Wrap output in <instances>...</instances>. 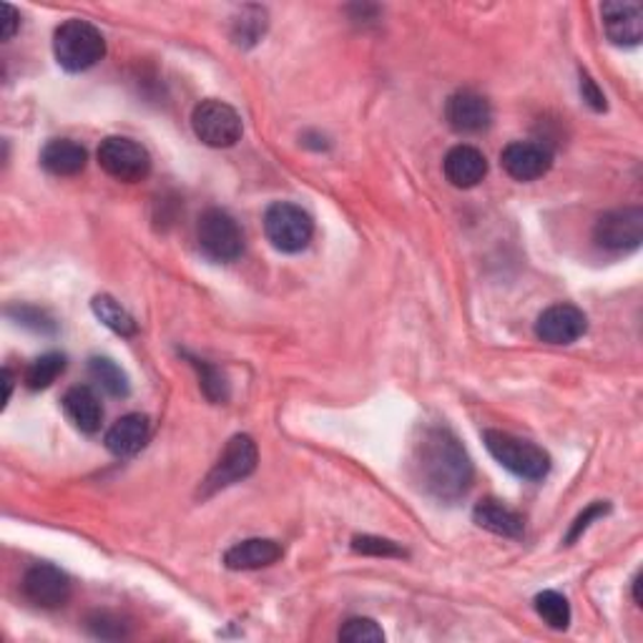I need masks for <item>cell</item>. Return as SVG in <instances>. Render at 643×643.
I'll return each instance as SVG.
<instances>
[{
	"mask_svg": "<svg viewBox=\"0 0 643 643\" xmlns=\"http://www.w3.org/2000/svg\"><path fill=\"white\" fill-rule=\"evenodd\" d=\"M410 475L425 496L455 503L473 486V461L445 425H425L410 450Z\"/></svg>",
	"mask_w": 643,
	"mask_h": 643,
	"instance_id": "1",
	"label": "cell"
},
{
	"mask_svg": "<svg viewBox=\"0 0 643 643\" xmlns=\"http://www.w3.org/2000/svg\"><path fill=\"white\" fill-rule=\"evenodd\" d=\"M53 56L69 73H83L106 56V40L94 23L71 19L53 33Z\"/></svg>",
	"mask_w": 643,
	"mask_h": 643,
	"instance_id": "2",
	"label": "cell"
},
{
	"mask_svg": "<svg viewBox=\"0 0 643 643\" xmlns=\"http://www.w3.org/2000/svg\"><path fill=\"white\" fill-rule=\"evenodd\" d=\"M483 442H486L488 453L517 478L536 483L550 473V455L536 442L521 440L503 430H486Z\"/></svg>",
	"mask_w": 643,
	"mask_h": 643,
	"instance_id": "3",
	"label": "cell"
},
{
	"mask_svg": "<svg viewBox=\"0 0 643 643\" xmlns=\"http://www.w3.org/2000/svg\"><path fill=\"white\" fill-rule=\"evenodd\" d=\"M257 463H259L257 442L249 436H234L227 445H224L222 455L216 457L214 467L202 480L199 496L212 498L219 490L237 486V483L249 478V475L257 471Z\"/></svg>",
	"mask_w": 643,
	"mask_h": 643,
	"instance_id": "4",
	"label": "cell"
},
{
	"mask_svg": "<svg viewBox=\"0 0 643 643\" xmlns=\"http://www.w3.org/2000/svg\"><path fill=\"white\" fill-rule=\"evenodd\" d=\"M197 241L212 262H237L245 252V234L237 219L224 209H206L197 222Z\"/></svg>",
	"mask_w": 643,
	"mask_h": 643,
	"instance_id": "5",
	"label": "cell"
},
{
	"mask_svg": "<svg viewBox=\"0 0 643 643\" xmlns=\"http://www.w3.org/2000/svg\"><path fill=\"white\" fill-rule=\"evenodd\" d=\"M264 234L274 249L284 254H297L312 241L314 222L302 206L277 202L264 212Z\"/></svg>",
	"mask_w": 643,
	"mask_h": 643,
	"instance_id": "6",
	"label": "cell"
},
{
	"mask_svg": "<svg viewBox=\"0 0 643 643\" xmlns=\"http://www.w3.org/2000/svg\"><path fill=\"white\" fill-rule=\"evenodd\" d=\"M191 129H194L197 139L202 144L212 148H229L237 144L245 133V123L234 106L219 98H206V102L197 104L194 114H191Z\"/></svg>",
	"mask_w": 643,
	"mask_h": 643,
	"instance_id": "7",
	"label": "cell"
},
{
	"mask_svg": "<svg viewBox=\"0 0 643 643\" xmlns=\"http://www.w3.org/2000/svg\"><path fill=\"white\" fill-rule=\"evenodd\" d=\"M98 166L116 181L136 183L152 171V156L133 139L108 136L98 146Z\"/></svg>",
	"mask_w": 643,
	"mask_h": 643,
	"instance_id": "8",
	"label": "cell"
},
{
	"mask_svg": "<svg viewBox=\"0 0 643 643\" xmlns=\"http://www.w3.org/2000/svg\"><path fill=\"white\" fill-rule=\"evenodd\" d=\"M593 239L606 252H633L643 241V209L623 206L606 212L593 227Z\"/></svg>",
	"mask_w": 643,
	"mask_h": 643,
	"instance_id": "9",
	"label": "cell"
},
{
	"mask_svg": "<svg viewBox=\"0 0 643 643\" xmlns=\"http://www.w3.org/2000/svg\"><path fill=\"white\" fill-rule=\"evenodd\" d=\"M21 588L23 596H26L33 606L46 608V611H53V608L69 604L73 591L69 575L51 563L31 565L26 575H23Z\"/></svg>",
	"mask_w": 643,
	"mask_h": 643,
	"instance_id": "10",
	"label": "cell"
},
{
	"mask_svg": "<svg viewBox=\"0 0 643 643\" xmlns=\"http://www.w3.org/2000/svg\"><path fill=\"white\" fill-rule=\"evenodd\" d=\"M500 164L515 181H536L553 166V152L538 141H513L500 154Z\"/></svg>",
	"mask_w": 643,
	"mask_h": 643,
	"instance_id": "11",
	"label": "cell"
},
{
	"mask_svg": "<svg viewBox=\"0 0 643 643\" xmlns=\"http://www.w3.org/2000/svg\"><path fill=\"white\" fill-rule=\"evenodd\" d=\"M588 332V317L575 305H553L538 317L536 337L548 345H573Z\"/></svg>",
	"mask_w": 643,
	"mask_h": 643,
	"instance_id": "12",
	"label": "cell"
},
{
	"mask_svg": "<svg viewBox=\"0 0 643 643\" xmlns=\"http://www.w3.org/2000/svg\"><path fill=\"white\" fill-rule=\"evenodd\" d=\"M445 119L457 133H480L492 123V106L475 91H457L448 98Z\"/></svg>",
	"mask_w": 643,
	"mask_h": 643,
	"instance_id": "13",
	"label": "cell"
},
{
	"mask_svg": "<svg viewBox=\"0 0 643 643\" xmlns=\"http://www.w3.org/2000/svg\"><path fill=\"white\" fill-rule=\"evenodd\" d=\"M600 15H604V28L606 36L614 46L633 48L641 44L643 38V8L633 0H614V3L600 5Z\"/></svg>",
	"mask_w": 643,
	"mask_h": 643,
	"instance_id": "14",
	"label": "cell"
},
{
	"mask_svg": "<svg viewBox=\"0 0 643 643\" xmlns=\"http://www.w3.org/2000/svg\"><path fill=\"white\" fill-rule=\"evenodd\" d=\"M442 171H445V179L457 189H473L486 179L488 174V158L480 148L461 144L450 148L445 162H442Z\"/></svg>",
	"mask_w": 643,
	"mask_h": 643,
	"instance_id": "15",
	"label": "cell"
},
{
	"mask_svg": "<svg viewBox=\"0 0 643 643\" xmlns=\"http://www.w3.org/2000/svg\"><path fill=\"white\" fill-rule=\"evenodd\" d=\"M284 556V550L277 540L270 538H249L231 546L224 553V565L229 571H259V568L274 565Z\"/></svg>",
	"mask_w": 643,
	"mask_h": 643,
	"instance_id": "16",
	"label": "cell"
},
{
	"mask_svg": "<svg viewBox=\"0 0 643 643\" xmlns=\"http://www.w3.org/2000/svg\"><path fill=\"white\" fill-rule=\"evenodd\" d=\"M63 413L73 422V428L86 432V436H94V432L102 430L104 422V407L102 400L91 388L79 385L71 388L63 395Z\"/></svg>",
	"mask_w": 643,
	"mask_h": 643,
	"instance_id": "17",
	"label": "cell"
},
{
	"mask_svg": "<svg viewBox=\"0 0 643 643\" xmlns=\"http://www.w3.org/2000/svg\"><path fill=\"white\" fill-rule=\"evenodd\" d=\"M148 432H152L148 417L131 413V415H123L121 420L114 422V428L106 432L104 442H106L108 453H114L116 457H131L146 445Z\"/></svg>",
	"mask_w": 643,
	"mask_h": 643,
	"instance_id": "18",
	"label": "cell"
},
{
	"mask_svg": "<svg viewBox=\"0 0 643 643\" xmlns=\"http://www.w3.org/2000/svg\"><path fill=\"white\" fill-rule=\"evenodd\" d=\"M88 154L86 148L71 139H53L48 141L40 152V166L53 177H76L86 169Z\"/></svg>",
	"mask_w": 643,
	"mask_h": 643,
	"instance_id": "19",
	"label": "cell"
},
{
	"mask_svg": "<svg viewBox=\"0 0 643 643\" xmlns=\"http://www.w3.org/2000/svg\"><path fill=\"white\" fill-rule=\"evenodd\" d=\"M473 521L480 525V528H486L490 533H496V536H503V538H523L525 533V525H523V517L517 515L511 508L498 503V500H480L478 505H475L473 511Z\"/></svg>",
	"mask_w": 643,
	"mask_h": 643,
	"instance_id": "20",
	"label": "cell"
},
{
	"mask_svg": "<svg viewBox=\"0 0 643 643\" xmlns=\"http://www.w3.org/2000/svg\"><path fill=\"white\" fill-rule=\"evenodd\" d=\"M266 26H270V15L259 5H245L234 15L231 21V40L239 48H252L264 38Z\"/></svg>",
	"mask_w": 643,
	"mask_h": 643,
	"instance_id": "21",
	"label": "cell"
},
{
	"mask_svg": "<svg viewBox=\"0 0 643 643\" xmlns=\"http://www.w3.org/2000/svg\"><path fill=\"white\" fill-rule=\"evenodd\" d=\"M88 372H91V380H94L102 390H106L111 397L129 395L131 385H129L127 372H123L114 360H108V357H91Z\"/></svg>",
	"mask_w": 643,
	"mask_h": 643,
	"instance_id": "22",
	"label": "cell"
},
{
	"mask_svg": "<svg viewBox=\"0 0 643 643\" xmlns=\"http://www.w3.org/2000/svg\"><path fill=\"white\" fill-rule=\"evenodd\" d=\"M91 309H94V314L98 317V320H102L108 330L116 332V335L133 337L139 332L136 322H133V317L119 302H116L114 297H108V295L94 297Z\"/></svg>",
	"mask_w": 643,
	"mask_h": 643,
	"instance_id": "23",
	"label": "cell"
},
{
	"mask_svg": "<svg viewBox=\"0 0 643 643\" xmlns=\"http://www.w3.org/2000/svg\"><path fill=\"white\" fill-rule=\"evenodd\" d=\"M66 370V355L48 353L33 360L26 370V385L28 390H46L58 380V374Z\"/></svg>",
	"mask_w": 643,
	"mask_h": 643,
	"instance_id": "24",
	"label": "cell"
},
{
	"mask_svg": "<svg viewBox=\"0 0 643 643\" xmlns=\"http://www.w3.org/2000/svg\"><path fill=\"white\" fill-rule=\"evenodd\" d=\"M536 611L550 629L565 631L571 623V606L558 591H543L536 596Z\"/></svg>",
	"mask_w": 643,
	"mask_h": 643,
	"instance_id": "25",
	"label": "cell"
},
{
	"mask_svg": "<svg viewBox=\"0 0 643 643\" xmlns=\"http://www.w3.org/2000/svg\"><path fill=\"white\" fill-rule=\"evenodd\" d=\"M189 362L197 367L199 372V385H202V392L206 400H212L214 405H222L229 400V382L224 374L216 370L214 365H209L204 360H197V357H189Z\"/></svg>",
	"mask_w": 643,
	"mask_h": 643,
	"instance_id": "26",
	"label": "cell"
},
{
	"mask_svg": "<svg viewBox=\"0 0 643 643\" xmlns=\"http://www.w3.org/2000/svg\"><path fill=\"white\" fill-rule=\"evenodd\" d=\"M5 314L11 317L15 324H21V328H26L31 332H38V335H53L56 332L53 317L33 305H11L5 309Z\"/></svg>",
	"mask_w": 643,
	"mask_h": 643,
	"instance_id": "27",
	"label": "cell"
},
{
	"mask_svg": "<svg viewBox=\"0 0 643 643\" xmlns=\"http://www.w3.org/2000/svg\"><path fill=\"white\" fill-rule=\"evenodd\" d=\"M340 641H347V643H382L385 641V633L378 623L372 621V618H349L345 621V626L340 629Z\"/></svg>",
	"mask_w": 643,
	"mask_h": 643,
	"instance_id": "28",
	"label": "cell"
},
{
	"mask_svg": "<svg viewBox=\"0 0 643 643\" xmlns=\"http://www.w3.org/2000/svg\"><path fill=\"white\" fill-rule=\"evenodd\" d=\"M353 550L355 553L374 556V558H405V550L400 548L395 540L378 538V536H355Z\"/></svg>",
	"mask_w": 643,
	"mask_h": 643,
	"instance_id": "29",
	"label": "cell"
},
{
	"mask_svg": "<svg viewBox=\"0 0 643 643\" xmlns=\"http://www.w3.org/2000/svg\"><path fill=\"white\" fill-rule=\"evenodd\" d=\"M88 629L96 639H123L127 636V623L119 616L108 611H96L88 616Z\"/></svg>",
	"mask_w": 643,
	"mask_h": 643,
	"instance_id": "30",
	"label": "cell"
},
{
	"mask_svg": "<svg viewBox=\"0 0 643 643\" xmlns=\"http://www.w3.org/2000/svg\"><path fill=\"white\" fill-rule=\"evenodd\" d=\"M611 513V505L608 503H593V505H588L586 511H583L579 517H575L573 521V525H571V531H568V536H565V546H573L575 540H579L583 533H586L591 525H593V521H598V517H604V515H608Z\"/></svg>",
	"mask_w": 643,
	"mask_h": 643,
	"instance_id": "31",
	"label": "cell"
},
{
	"mask_svg": "<svg viewBox=\"0 0 643 643\" xmlns=\"http://www.w3.org/2000/svg\"><path fill=\"white\" fill-rule=\"evenodd\" d=\"M579 88H581L583 102H586V104L593 108V111H596V114L606 111V96H604V91L598 88V83L593 81V79L588 76V73H583V71H581Z\"/></svg>",
	"mask_w": 643,
	"mask_h": 643,
	"instance_id": "32",
	"label": "cell"
},
{
	"mask_svg": "<svg viewBox=\"0 0 643 643\" xmlns=\"http://www.w3.org/2000/svg\"><path fill=\"white\" fill-rule=\"evenodd\" d=\"M21 28V13L11 3L0 5V38L11 40Z\"/></svg>",
	"mask_w": 643,
	"mask_h": 643,
	"instance_id": "33",
	"label": "cell"
},
{
	"mask_svg": "<svg viewBox=\"0 0 643 643\" xmlns=\"http://www.w3.org/2000/svg\"><path fill=\"white\" fill-rule=\"evenodd\" d=\"M11 395H13V372L11 367H3V405H8Z\"/></svg>",
	"mask_w": 643,
	"mask_h": 643,
	"instance_id": "34",
	"label": "cell"
},
{
	"mask_svg": "<svg viewBox=\"0 0 643 643\" xmlns=\"http://www.w3.org/2000/svg\"><path fill=\"white\" fill-rule=\"evenodd\" d=\"M641 581H643V575L636 573V579H633V600H636V606H643V598H641Z\"/></svg>",
	"mask_w": 643,
	"mask_h": 643,
	"instance_id": "35",
	"label": "cell"
}]
</instances>
